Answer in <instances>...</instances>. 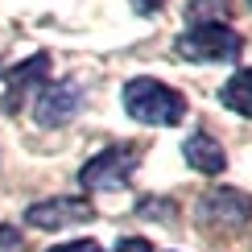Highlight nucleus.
Instances as JSON below:
<instances>
[{"instance_id":"ddd939ff","label":"nucleus","mask_w":252,"mask_h":252,"mask_svg":"<svg viewBox=\"0 0 252 252\" xmlns=\"http://www.w3.org/2000/svg\"><path fill=\"white\" fill-rule=\"evenodd\" d=\"M50 252H103V244H95V240H62Z\"/></svg>"},{"instance_id":"0eeeda50","label":"nucleus","mask_w":252,"mask_h":252,"mask_svg":"<svg viewBox=\"0 0 252 252\" xmlns=\"http://www.w3.org/2000/svg\"><path fill=\"white\" fill-rule=\"evenodd\" d=\"M50 79V54H33L25 62H17V66L4 70V95H0V108L4 112H17L21 103H25V95L33 99L41 91V83Z\"/></svg>"},{"instance_id":"7ed1b4c3","label":"nucleus","mask_w":252,"mask_h":252,"mask_svg":"<svg viewBox=\"0 0 252 252\" xmlns=\"http://www.w3.org/2000/svg\"><path fill=\"white\" fill-rule=\"evenodd\" d=\"M136 170H141V149L132 141H112L99 153H91L75 178H79V190L87 194H116L136 178Z\"/></svg>"},{"instance_id":"39448f33","label":"nucleus","mask_w":252,"mask_h":252,"mask_svg":"<svg viewBox=\"0 0 252 252\" xmlns=\"http://www.w3.org/2000/svg\"><path fill=\"white\" fill-rule=\"evenodd\" d=\"M87 108V87H83L79 75H58L46 79L41 91L29 103V116H33L37 128H66L79 112Z\"/></svg>"},{"instance_id":"dca6fc26","label":"nucleus","mask_w":252,"mask_h":252,"mask_svg":"<svg viewBox=\"0 0 252 252\" xmlns=\"http://www.w3.org/2000/svg\"><path fill=\"white\" fill-rule=\"evenodd\" d=\"M248 4H252V0H248Z\"/></svg>"},{"instance_id":"f8f14e48","label":"nucleus","mask_w":252,"mask_h":252,"mask_svg":"<svg viewBox=\"0 0 252 252\" xmlns=\"http://www.w3.org/2000/svg\"><path fill=\"white\" fill-rule=\"evenodd\" d=\"M0 252H25V232L17 223H0Z\"/></svg>"},{"instance_id":"1a4fd4ad","label":"nucleus","mask_w":252,"mask_h":252,"mask_svg":"<svg viewBox=\"0 0 252 252\" xmlns=\"http://www.w3.org/2000/svg\"><path fill=\"white\" fill-rule=\"evenodd\" d=\"M215 99H219V108L252 120V66H236L232 75L223 79V87L215 91Z\"/></svg>"},{"instance_id":"f257e3e1","label":"nucleus","mask_w":252,"mask_h":252,"mask_svg":"<svg viewBox=\"0 0 252 252\" xmlns=\"http://www.w3.org/2000/svg\"><path fill=\"white\" fill-rule=\"evenodd\" d=\"M120 108L132 124H145V128H178L190 112V103L170 83L153 75H132L120 87Z\"/></svg>"},{"instance_id":"4468645a","label":"nucleus","mask_w":252,"mask_h":252,"mask_svg":"<svg viewBox=\"0 0 252 252\" xmlns=\"http://www.w3.org/2000/svg\"><path fill=\"white\" fill-rule=\"evenodd\" d=\"M112 252H153V244H149L145 236H120Z\"/></svg>"},{"instance_id":"f03ea898","label":"nucleus","mask_w":252,"mask_h":252,"mask_svg":"<svg viewBox=\"0 0 252 252\" xmlns=\"http://www.w3.org/2000/svg\"><path fill=\"white\" fill-rule=\"evenodd\" d=\"M178 62H194V66H215V62H240L244 54V37L236 33L227 21H194L170 41Z\"/></svg>"},{"instance_id":"423d86ee","label":"nucleus","mask_w":252,"mask_h":252,"mask_svg":"<svg viewBox=\"0 0 252 252\" xmlns=\"http://www.w3.org/2000/svg\"><path fill=\"white\" fill-rule=\"evenodd\" d=\"M91 219H95L91 194H50V198L29 203L21 223L33 227V232H70V227H83Z\"/></svg>"},{"instance_id":"2eb2a0df","label":"nucleus","mask_w":252,"mask_h":252,"mask_svg":"<svg viewBox=\"0 0 252 252\" xmlns=\"http://www.w3.org/2000/svg\"><path fill=\"white\" fill-rule=\"evenodd\" d=\"M128 4H132L136 17H153V13H161V8H165V0H128Z\"/></svg>"},{"instance_id":"20e7f679","label":"nucleus","mask_w":252,"mask_h":252,"mask_svg":"<svg viewBox=\"0 0 252 252\" xmlns=\"http://www.w3.org/2000/svg\"><path fill=\"white\" fill-rule=\"evenodd\" d=\"M194 223L207 236H244L252 227V194L240 186H211L194 203Z\"/></svg>"},{"instance_id":"9d476101","label":"nucleus","mask_w":252,"mask_h":252,"mask_svg":"<svg viewBox=\"0 0 252 252\" xmlns=\"http://www.w3.org/2000/svg\"><path fill=\"white\" fill-rule=\"evenodd\" d=\"M136 215L170 227V223H178V203H174L170 194H145L141 203H136Z\"/></svg>"},{"instance_id":"6e6552de","label":"nucleus","mask_w":252,"mask_h":252,"mask_svg":"<svg viewBox=\"0 0 252 252\" xmlns=\"http://www.w3.org/2000/svg\"><path fill=\"white\" fill-rule=\"evenodd\" d=\"M182 161L190 165L194 174L215 178V174H223V170H227V149H223V145H219L207 128H194V132L182 141Z\"/></svg>"},{"instance_id":"9b49d317","label":"nucleus","mask_w":252,"mask_h":252,"mask_svg":"<svg viewBox=\"0 0 252 252\" xmlns=\"http://www.w3.org/2000/svg\"><path fill=\"white\" fill-rule=\"evenodd\" d=\"M194 21H232V0H190L186 25H194Z\"/></svg>"}]
</instances>
